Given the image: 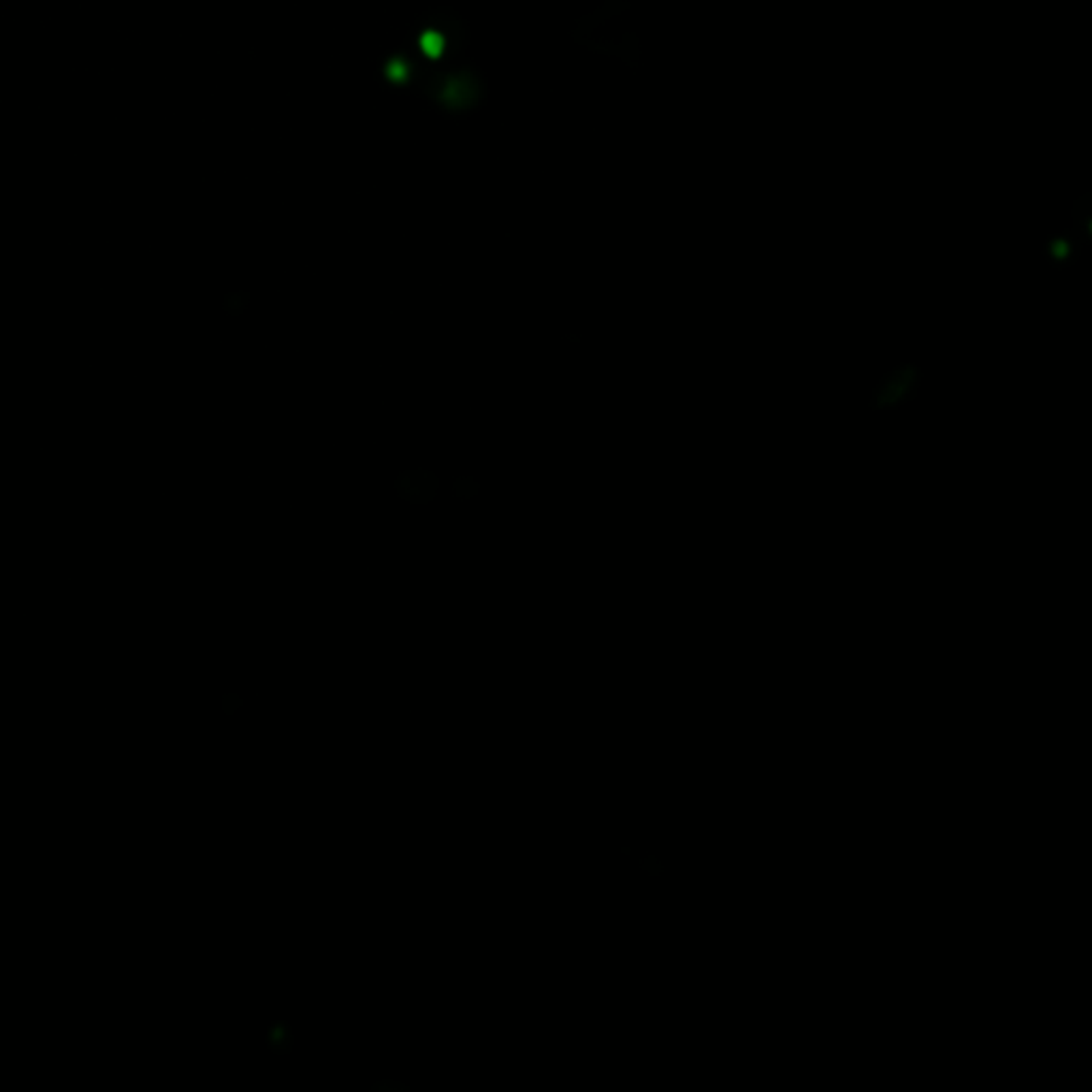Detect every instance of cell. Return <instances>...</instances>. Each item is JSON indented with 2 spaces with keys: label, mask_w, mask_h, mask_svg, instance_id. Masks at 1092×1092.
I'll return each instance as SVG.
<instances>
[{
  "label": "cell",
  "mask_w": 1092,
  "mask_h": 1092,
  "mask_svg": "<svg viewBox=\"0 0 1092 1092\" xmlns=\"http://www.w3.org/2000/svg\"><path fill=\"white\" fill-rule=\"evenodd\" d=\"M922 382V371L916 363L896 365L875 386L870 395V410H896L916 395Z\"/></svg>",
  "instance_id": "6da1fadb"
},
{
  "label": "cell",
  "mask_w": 1092,
  "mask_h": 1092,
  "mask_svg": "<svg viewBox=\"0 0 1092 1092\" xmlns=\"http://www.w3.org/2000/svg\"><path fill=\"white\" fill-rule=\"evenodd\" d=\"M397 489L408 502L425 504L434 497V493L437 489V480H436V476L425 472V470H414V472L403 474L402 478H399Z\"/></svg>",
  "instance_id": "7a4b0ae2"
},
{
  "label": "cell",
  "mask_w": 1092,
  "mask_h": 1092,
  "mask_svg": "<svg viewBox=\"0 0 1092 1092\" xmlns=\"http://www.w3.org/2000/svg\"><path fill=\"white\" fill-rule=\"evenodd\" d=\"M1079 246H1082V241H1079L1078 235L1073 237L1062 233V235L1050 237L1045 243L1047 260H1050L1054 269L1069 267V265H1073L1075 260L1079 258Z\"/></svg>",
  "instance_id": "3957f363"
},
{
  "label": "cell",
  "mask_w": 1092,
  "mask_h": 1092,
  "mask_svg": "<svg viewBox=\"0 0 1092 1092\" xmlns=\"http://www.w3.org/2000/svg\"><path fill=\"white\" fill-rule=\"evenodd\" d=\"M476 98V84L470 75H454L442 86L440 103L451 105V107H465Z\"/></svg>",
  "instance_id": "277c9868"
}]
</instances>
